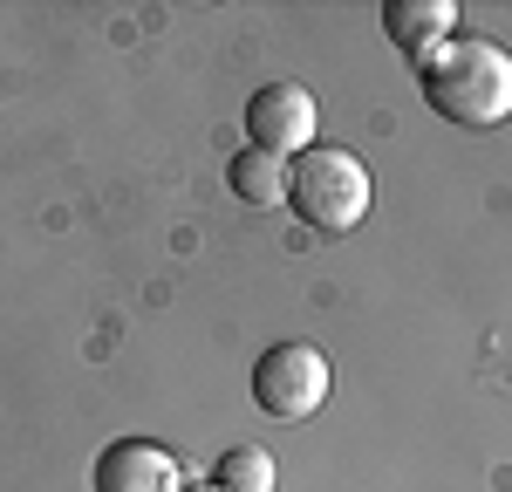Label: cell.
Wrapping results in <instances>:
<instances>
[{
    "mask_svg": "<svg viewBox=\"0 0 512 492\" xmlns=\"http://www.w3.org/2000/svg\"><path fill=\"white\" fill-rule=\"evenodd\" d=\"M424 103L458 130H499L512 117V55L485 35H451L417 69Z\"/></svg>",
    "mask_w": 512,
    "mask_h": 492,
    "instance_id": "6da1fadb",
    "label": "cell"
},
{
    "mask_svg": "<svg viewBox=\"0 0 512 492\" xmlns=\"http://www.w3.org/2000/svg\"><path fill=\"white\" fill-rule=\"evenodd\" d=\"M287 205L315 233H355L369 219V205H376V178H369V164L355 158V151L315 144V151H301L294 171H287Z\"/></svg>",
    "mask_w": 512,
    "mask_h": 492,
    "instance_id": "7a4b0ae2",
    "label": "cell"
},
{
    "mask_svg": "<svg viewBox=\"0 0 512 492\" xmlns=\"http://www.w3.org/2000/svg\"><path fill=\"white\" fill-rule=\"evenodd\" d=\"M253 404L280 417V424H301L328 404V356L315 342H274L260 363H253Z\"/></svg>",
    "mask_w": 512,
    "mask_h": 492,
    "instance_id": "3957f363",
    "label": "cell"
},
{
    "mask_svg": "<svg viewBox=\"0 0 512 492\" xmlns=\"http://www.w3.org/2000/svg\"><path fill=\"white\" fill-rule=\"evenodd\" d=\"M246 137L260 144V151H274V158H301V151H315L321 144V103L308 82H260L253 89V103H246Z\"/></svg>",
    "mask_w": 512,
    "mask_h": 492,
    "instance_id": "277c9868",
    "label": "cell"
},
{
    "mask_svg": "<svg viewBox=\"0 0 512 492\" xmlns=\"http://www.w3.org/2000/svg\"><path fill=\"white\" fill-rule=\"evenodd\" d=\"M96 492H185V465L151 438H117V445L96 451Z\"/></svg>",
    "mask_w": 512,
    "mask_h": 492,
    "instance_id": "5b68a950",
    "label": "cell"
},
{
    "mask_svg": "<svg viewBox=\"0 0 512 492\" xmlns=\"http://www.w3.org/2000/svg\"><path fill=\"white\" fill-rule=\"evenodd\" d=\"M383 35L424 69L437 48L458 35V7H451V0H390V7H383Z\"/></svg>",
    "mask_w": 512,
    "mask_h": 492,
    "instance_id": "8992f818",
    "label": "cell"
},
{
    "mask_svg": "<svg viewBox=\"0 0 512 492\" xmlns=\"http://www.w3.org/2000/svg\"><path fill=\"white\" fill-rule=\"evenodd\" d=\"M287 171H294L287 158L246 144V151H233V164H226V185H233V199H246V205L267 212V205H287Z\"/></svg>",
    "mask_w": 512,
    "mask_h": 492,
    "instance_id": "52a82bcc",
    "label": "cell"
},
{
    "mask_svg": "<svg viewBox=\"0 0 512 492\" xmlns=\"http://www.w3.org/2000/svg\"><path fill=\"white\" fill-rule=\"evenodd\" d=\"M212 486H226V492H274V458H267L260 445H233L226 458H219Z\"/></svg>",
    "mask_w": 512,
    "mask_h": 492,
    "instance_id": "ba28073f",
    "label": "cell"
},
{
    "mask_svg": "<svg viewBox=\"0 0 512 492\" xmlns=\"http://www.w3.org/2000/svg\"><path fill=\"white\" fill-rule=\"evenodd\" d=\"M185 492H226V486H212V479H198V486H185Z\"/></svg>",
    "mask_w": 512,
    "mask_h": 492,
    "instance_id": "9c48e42d",
    "label": "cell"
}]
</instances>
